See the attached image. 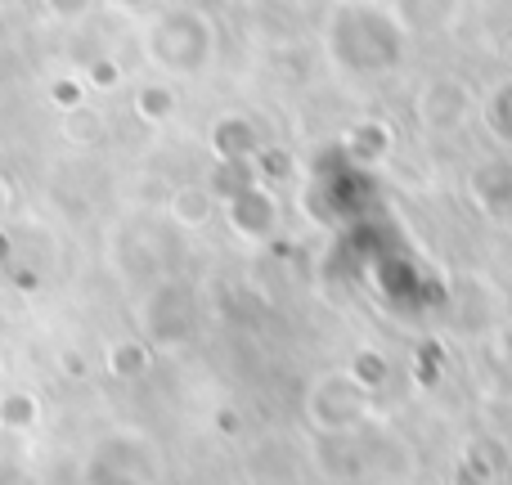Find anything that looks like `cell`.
<instances>
[{"label":"cell","mask_w":512,"mask_h":485,"mask_svg":"<svg viewBox=\"0 0 512 485\" xmlns=\"http://www.w3.org/2000/svg\"><path fill=\"white\" fill-rule=\"evenodd\" d=\"M149 54L167 72H198L212 59V27L194 5L167 9L149 32Z\"/></svg>","instance_id":"1"},{"label":"cell","mask_w":512,"mask_h":485,"mask_svg":"<svg viewBox=\"0 0 512 485\" xmlns=\"http://www.w3.org/2000/svg\"><path fill=\"white\" fill-rule=\"evenodd\" d=\"M59 135L68 144H77V149H95L108 135V122H104V113H95L90 104H77V108H68V113H59Z\"/></svg>","instance_id":"2"},{"label":"cell","mask_w":512,"mask_h":485,"mask_svg":"<svg viewBox=\"0 0 512 485\" xmlns=\"http://www.w3.org/2000/svg\"><path fill=\"white\" fill-rule=\"evenodd\" d=\"M41 423V400L32 391H5L0 396V432H32Z\"/></svg>","instance_id":"3"},{"label":"cell","mask_w":512,"mask_h":485,"mask_svg":"<svg viewBox=\"0 0 512 485\" xmlns=\"http://www.w3.org/2000/svg\"><path fill=\"white\" fill-rule=\"evenodd\" d=\"M176 113V90L167 86V81H144L140 90H135V117H144V122H167V117Z\"/></svg>","instance_id":"4"},{"label":"cell","mask_w":512,"mask_h":485,"mask_svg":"<svg viewBox=\"0 0 512 485\" xmlns=\"http://www.w3.org/2000/svg\"><path fill=\"white\" fill-rule=\"evenodd\" d=\"M171 216H176L180 225H203L207 216H212V194H203V189H176Z\"/></svg>","instance_id":"5"},{"label":"cell","mask_w":512,"mask_h":485,"mask_svg":"<svg viewBox=\"0 0 512 485\" xmlns=\"http://www.w3.org/2000/svg\"><path fill=\"white\" fill-rule=\"evenodd\" d=\"M144 364H149V355H144L140 342L108 346V373H113V378H135V373H144Z\"/></svg>","instance_id":"6"},{"label":"cell","mask_w":512,"mask_h":485,"mask_svg":"<svg viewBox=\"0 0 512 485\" xmlns=\"http://www.w3.org/2000/svg\"><path fill=\"white\" fill-rule=\"evenodd\" d=\"M45 95H50V104L59 108V113H68V108L86 104V81H77V77H54Z\"/></svg>","instance_id":"7"},{"label":"cell","mask_w":512,"mask_h":485,"mask_svg":"<svg viewBox=\"0 0 512 485\" xmlns=\"http://www.w3.org/2000/svg\"><path fill=\"white\" fill-rule=\"evenodd\" d=\"M81 81H86V90H104V95H113V90L122 86V68H117V59H95Z\"/></svg>","instance_id":"8"},{"label":"cell","mask_w":512,"mask_h":485,"mask_svg":"<svg viewBox=\"0 0 512 485\" xmlns=\"http://www.w3.org/2000/svg\"><path fill=\"white\" fill-rule=\"evenodd\" d=\"M41 9L54 23H81V18L95 9V0H41Z\"/></svg>","instance_id":"9"},{"label":"cell","mask_w":512,"mask_h":485,"mask_svg":"<svg viewBox=\"0 0 512 485\" xmlns=\"http://www.w3.org/2000/svg\"><path fill=\"white\" fill-rule=\"evenodd\" d=\"M486 122L495 126L499 135H508V140H512V86H504L495 99H490V108H486Z\"/></svg>","instance_id":"10"},{"label":"cell","mask_w":512,"mask_h":485,"mask_svg":"<svg viewBox=\"0 0 512 485\" xmlns=\"http://www.w3.org/2000/svg\"><path fill=\"white\" fill-rule=\"evenodd\" d=\"M59 369L72 373V378H86V360H81L77 351H63V355H59Z\"/></svg>","instance_id":"11"},{"label":"cell","mask_w":512,"mask_h":485,"mask_svg":"<svg viewBox=\"0 0 512 485\" xmlns=\"http://www.w3.org/2000/svg\"><path fill=\"white\" fill-rule=\"evenodd\" d=\"M5 212H9V185H5V176H0V221H5Z\"/></svg>","instance_id":"12"},{"label":"cell","mask_w":512,"mask_h":485,"mask_svg":"<svg viewBox=\"0 0 512 485\" xmlns=\"http://www.w3.org/2000/svg\"><path fill=\"white\" fill-rule=\"evenodd\" d=\"M9 256H14V243H9V234L0 230V261H9Z\"/></svg>","instance_id":"13"},{"label":"cell","mask_w":512,"mask_h":485,"mask_svg":"<svg viewBox=\"0 0 512 485\" xmlns=\"http://www.w3.org/2000/svg\"><path fill=\"white\" fill-rule=\"evenodd\" d=\"M167 9H180V5H194V0H162Z\"/></svg>","instance_id":"14"},{"label":"cell","mask_w":512,"mask_h":485,"mask_svg":"<svg viewBox=\"0 0 512 485\" xmlns=\"http://www.w3.org/2000/svg\"><path fill=\"white\" fill-rule=\"evenodd\" d=\"M0 176H5V144H0Z\"/></svg>","instance_id":"15"}]
</instances>
